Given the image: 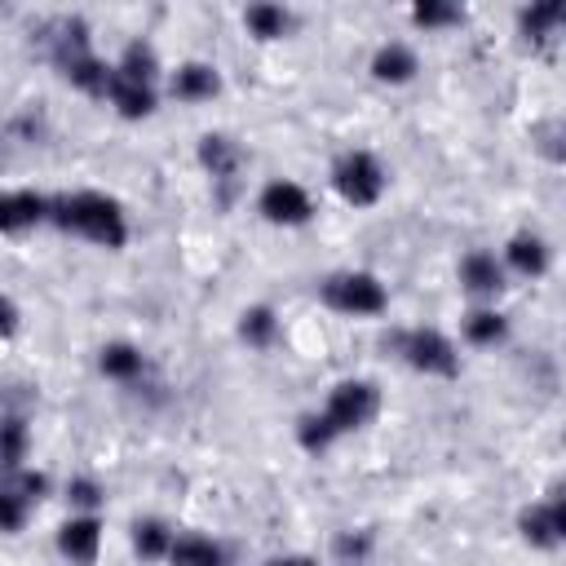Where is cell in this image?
I'll return each instance as SVG.
<instances>
[{
	"label": "cell",
	"mask_w": 566,
	"mask_h": 566,
	"mask_svg": "<svg viewBox=\"0 0 566 566\" xmlns=\"http://www.w3.org/2000/svg\"><path fill=\"white\" fill-rule=\"evenodd\" d=\"M332 549H336V557H341L345 566H364L368 553H372V536H368V531H341Z\"/></svg>",
	"instance_id": "obj_27"
},
{
	"label": "cell",
	"mask_w": 566,
	"mask_h": 566,
	"mask_svg": "<svg viewBox=\"0 0 566 566\" xmlns=\"http://www.w3.org/2000/svg\"><path fill=\"white\" fill-rule=\"evenodd\" d=\"M505 315H495V310H473L469 319H465V336L473 341V345H495V341H505Z\"/></svg>",
	"instance_id": "obj_24"
},
{
	"label": "cell",
	"mask_w": 566,
	"mask_h": 566,
	"mask_svg": "<svg viewBox=\"0 0 566 566\" xmlns=\"http://www.w3.org/2000/svg\"><path fill=\"white\" fill-rule=\"evenodd\" d=\"M377 407H381V394H377L372 381H341V385L328 394V407H323L319 416H306V420H302L297 439H302L306 452H328L341 434L364 430V424L377 416Z\"/></svg>",
	"instance_id": "obj_1"
},
{
	"label": "cell",
	"mask_w": 566,
	"mask_h": 566,
	"mask_svg": "<svg viewBox=\"0 0 566 566\" xmlns=\"http://www.w3.org/2000/svg\"><path fill=\"white\" fill-rule=\"evenodd\" d=\"M133 549H137L142 557H169V549H173V531H169L164 522L147 518V522H137V527H133Z\"/></svg>",
	"instance_id": "obj_20"
},
{
	"label": "cell",
	"mask_w": 566,
	"mask_h": 566,
	"mask_svg": "<svg viewBox=\"0 0 566 566\" xmlns=\"http://www.w3.org/2000/svg\"><path fill=\"white\" fill-rule=\"evenodd\" d=\"M49 218L62 226V231H76L102 248H124L128 239V226H124V212L115 199L107 195H94V190H81V195H62V199H49Z\"/></svg>",
	"instance_id": "obj_2"
},
{
	"label": "cell",
	"mask_w": 566,
	"mask_h": 566,
	"mask_svg": "<svg viewBox=\"0 0 566 566\" xmlns=\"http://www.w3.org/2000/svg\"><path fill=\"white\" fill-rule=\"evenodd\" d=\"M394 349L403 354L416 372H424V377H456L460 372L456 345L443 332H434V328H411V332L394 336Z\"/></svg>",
	"instance_id": "obj_4"
},
{
	"label": "cell",
	"mask_w": 566,
	"mask_h": 566,
	"mask_svg": "<svg viewBox=\"0 0 566 566\" xmlns=\"http://www.w3.org/2000/svg\"><path fill=\"white\" fill-rule=\"evenodd\" d=\"M460 279H465L469 293H482V297L505 288V270H501V261H495L491 253H469L460 261Z\"/></svg>",
	"instance_id": "obj_12"
},
{
	"label": "cell",
	"mask_w": 566,
	"mask_h": 566,
	"mask_svg": "<svg viewBox=\"0 0 566 566\" xmlns=\"http://www.w3.org/2000/svg\"><path fill=\"white\" fill-rule=\"evenodd\" d=\"M518 527H522V536H527L536 549H553V544H562V536H566V509H562V501L553 495V501H544V505H531V509L518 518Z\"/></svg>",
	"instance_id": "obj_7"
},
{
	"label": "cell",
	"mask_w": 566,
	"mask_h": 566,
	"mask_svg": "<svg viewBox=\"0 0 566 566\" xmlns=\"http://www.w3.org/2000/svg\"><path fill=\"white\" fill-rule=\"evenodd\" d=\"M274 332H279V319H274L270 306H253V310H244V319H239V336H244L248 345H270Z\"/></svg>",
	"instance_id": "obj_23"
},
{
	"label": "cell",
	"mask_w": 566,
	"mask_h": 566,
	"mask_svg": "<svg viewBox=\"0 0 566 566\" xmlns=\"http://www.w3.org/2000/svg\"><path fill=\"white\" fill-rule=\"evenodd\" d=\"M509 266L518 270V274H544L549 270V248H544V239L540 235H514L509 239Z\"/></svg>",
	"instance_id": "obj_17"
},
{
	"label": "cell",
	"mask_w": 566,
	"mask_h": 566,
	"mask_svg": "<svg viewBox=\"0 0 566 566\" xmlns=\"http://www.w3.org/2000/svg\"><path fill=\"white\" fill-rule=\"evenodd\" d=\"M266 566H310L306 557H288V562H266Z\"/></svg>",
	"instance_id": "obj_30"
},
{
	"label": "cell",
	"mask_w": 566,
	"mask_h": 566,
	"mask_svg": "<svg viewBox=\"0 0 566 566\" xmlns=\"http://www.w3.org/2000/svg\"><path fill=\"white\" fill-rule=\"evenodd\" d=\"M107 98H111V107H115L120 115H128V120H142V115H151V111H156V94H151V85H133V81H120V76H111Z\"/></svg>",
	"instance_id": "obj_14"
},
{
	"label": "cell",
	"mask_w": 566,
	"mask_h": 566,
	"mask_svg": "<svg viewBox=\"0 0 566 566\" xmlns=\"http://www.w3.org/2000/svg\"><path fill=\"white\" fill-rule=\"evenodd\" d=\"M261 212H266V222H274V226H302V222H310L315 204H310V195L297 182L279 177V182H270L261 190Z\"/></svg>",
	"instance_id": "obj_6"
},
{
	"label": "cell",
	"mask_w": 566,
	"mask_h": 566,
	"mask_svg": "<svg viewBox=\"0 0 566 566\" xmlns=\"http://www.w3.org/2000/svg\"><path fill=\"white\" fill-rule=\"evenodd\" d=\"M244 23L253 27V36H261V40H274V36H283L293 27V14L283 10V5H253L248 14H244Z\"/></svg>",
	"instance_id": "obj_19"
},
{
	"label": "cell",
	"mask_w": 566,
	"mask_h": 566,
	"mask_svg": "<svg viewBox=\"0 0 566 566\" xmlns=\"http://www.w3.org/2000/svg\"><path fill=\"white\" fill-rule=\"evenodd\" d=\"M372 76L385 85H407L416 76V53L407 45H381L372 58Z\"/></svg>",
	"instance_id": "obj_13"
},
{
	"label": "cell",
	"mask_w": 566,
	"mask_h": 566,
	"mask_svg": "<svg viewBox=\"0 0 566 566\" xmlns=\"http://www.w3.org/2000/svg\"><path fill=\"white\" fill-rule=\"evenodd\" d=\"M98 544H102V527L98 518H71L62 531H58V549L62 557H71L76 566H89L98 557Z\"/></svg>",
	"instance_id": "obj_10"
},
{
	"label": "cell",
	"mask_w": 566,
	"mask_h": 566,
	"mask_svg": "<svg viewBox=\"0 0 566 566\" xmlns=\"http://www.w3.org/2000/svg\"><path fill=\"white\" fill-rule=\"evenodd\" d=\"M460 19H465V14H460L456 5H443V0H424V5L411 10V23L424 27V32H430V27H452V23H460Z\"/></svg>",
	"instance_id": "obj_26"
},
{
	"label": "cell",
	"mask_w": 566,
	"mask_h": 566,
	"mask_svg": "<svg viewBox=\"0 0 566 566\" xmlns=\"http://www.w3.org/2000/svg\"><path fill=\"white\" fill-rule=\"evenodd\" d=\"M27 424H23V416H0V469H10V473H19L23 469V460H27Z\"/></svg>",
	"instance_id": "obj_15"
},
{
	"label": "cell",
	"mask_w": 566,
	"mask_h": 566,
	"mask_svg": "<svg viewBox=\"0 0 566 566\" xmlns=\"http://www.w3.org/2000/svg\"><path fill=\"white\" fill-rule=\"evenodd\" d=\"M199 164L212 173V182H222V186H231L235 177H239V164H244V151L235 147L231 137H222V133H208V137H199Z\"/></svg>",
	"instance_id": "obj_8"
},
{
	"label": "cell",
	"mask_w": 566,
	"mask_h": 566,
	"mask_svg": "<svg viewBox=\"0 0 566 566\" xmlns=\"http://www.w3.org/2000/svg\"><path fill=\"white\" fill-rule=\"evenodd\" d=\"M19 332V306L10 297H0V336H14Z\"/></svg>",
	"instance_id": "obj_29"
},
{
	"label": "cell",
	"mask_w": 566,
	"mask_h": 566,
	"mask_svg": "<svg viewBox=\"0 0 566 566\" xmlns=\"http://www.w3.org/2000/svg\"><path fill=\"white\" fill-rule=\"evenodd\" d=\"M66 495H71V505H81V509H94L98 501H102V491H98V482H89V478H76L66 487Z\"/></svg>",
	"instance_id": "obj_28"
},
{
	"label": "cell",
	"mask_w": 566,
	"mask_h": 566,
	"mask_svg": "<svg viewBox=\"0 0 566 566\" xmlns=\"http://www.w3.org/2000/svg\"><path fill=\"white\" fill-rule=\"evenodd\" d=\"M323 302L341 315H381L390 306L385 283L377 274H364V270H345V274L323 279Z\"/></svg>",
	"instance_id": "obj_3"
},
{
	"label": "cell",
	"mask_w": 566,
	"mask_h": 566,
	"mask_svg": "<svg viewBox=\"0 0 566 566\" xmlns=\"http://www.w3.org/2000/svg\"><path fill=\"white\" fill-rule=\"evenodd\" d=\"M332 182H336V190H341L345 204L368 208V204H377L381 190H385V169H381L377 156H368V151H345V156L336 160V169H332Z\"/></svg>",
	"instance_id": "obj_5"
},
{
	"label": "cell",
	"mask_w": 566,
	"mask_h": 566,
	"mask_svg": "<svg viewBox=\"0 0 566 566\" xmlns=\"http://www.w3.org/2000/svg\"><path fill=\"white\" fill-rule=\"evenodd\" d=\"M49 218V199H40L36 190H10L0 195V231H27L36 222Z\"/></svg>",
	"instance_id": "obj_9"
},
{
	"label": "cell",
	"mask_w": 566,
	"mask_h": 566,
	"mask_svg": "<svg viewBox=\"0 0 566 566\" xmlns=\"http://www.w3.org/2000/svg\"><path fill=\"white\" fill-rule=\"evenodd\" d=\"M218 89H222L218 71L204 66V62H186V66H177V76H173V98H182V102H208Z\"/></svg>",
	"instance_id": "obj_11"
},
{
	"label": "cell",
	"mask_w": 566,
	"mask_h": 566,
	"mask_svg": "<svg viewBox=\"0 0 566 566\" xmlns=\"http://www.w3.org/2000/svg\"><path fill=\"white\" fill-rule=\"evenodd\" d=\"M32 501L14 487V482H0V531H23Z\"/></svg>",
	"instance_id": "obj_25"
},
{
	"label": "cell",
	"mask_w": 566,
	"mask_h": 566,
	"mask_svg": "<svg viewBox=\"0 0 566 566\" xmlns=\"http://www.w3.org/2000/svg\"><path fill=\"white\" fill-rule=\"evenodd\" d=\"M562 14H566L562 0H544V5L522 10V36L527 40H549V32L562 23Z\"/></svg>",
	"instance_id": "obj_21"
},
{
	"label": "cell",
	"mask_w": 566,
	"mask_h": 566,
	"mask_svg": "<svg viewBox=\"0 0 566 566\" xmlns=\"http://www.w3.org/2000/svg\"><path fill=\"white\" fill-rule=\"evenodd\" d=\"M169 562L173 566H222V549L204 536H177L169 549Z\"/></svg>",
	"instance_id": "obj_16"
},
{
	"label": "cell",
	"mask_w": 566,
	"mask_h": 566,
	"mask_svg": "<svg viewBox=\"0 0 566 566\" xmlns=\"http://www.w3.org/2000/svg\"><path fill=\"white\" fill-rule=\"evenodd\" d=\"M102 372L107 377H115V381H133L137 372H142V354L133 349V345H124V341H115V345H107L102 349Z\"/></svg>",
	"instance_id": "obj_22"
},
{
	"label": "cell",
	"mask_w": 566,
	"mask_h": 566,
	"mask_svg": "<svg viewBox=\"0 0 566 566\" xmlns=\"http://www.w3.org/2000/svg\"><path fill=\"white\" fill-rule=\"evenodd\" d=\"M115 76H120V81H133V85H151V76H156V49H151L147 40H133V45L124 49L120 66H115Z\"/></svg>",
	"instance_id": "obj_18"
}]
</instances>
